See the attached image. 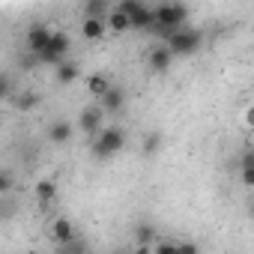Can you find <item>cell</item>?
<instances>
[{"mask_svg":"<svg viewBox=\"0 0 254 254\" xmlns=\"http://www.w3.org/2000/svg\"><path fill=\"white\" fill-rule=\"evenodd\" d=\"M186 21H189V6H183V3H162V6L153 9V30L150 33H156L162 42H168L177 30L186 27Z\"/></svg>","mask_w":254,"mask_h":254,"instance_id":"6da1fadb","label":"cell"},{"mask_svg":"<svg viewBox=\"0 0 254 254\" xmlns=\"http://www.w3.org/2000/svg\"><path fill=\"white\" fill-rule=\"evenodd\" d=\"M123 147H126V132L120 129V126H102L99 135H96L93 144H90V150H93L96 159H111V156H117Z\"/></svg>","mask_w":254,"mask_h":254,"instance_id":"7a4b0ae2","label":"cell"},{"mask_svg":"<svg viewBox=\"0 0 254 254\" xmlns=\"http://www.w3.org/2000/svg\"><path fill=\"white\" fill-rule=\"evenodd\" d=\"M200 42H203V33L186 24L183 30H177V33L165 42V48L171 51V57H191V54L200 48Z\"/></svg>","mask_w":254,"mask_h":254,"instance_id":"3957f363","label":"cell"},{"mask_svg":"<svg viewBox=\"0 0 254 254\" xmlns=\"http://www.w3.org/2000/svg\"><path fill=\"white\" fill-rule=\"evenodd\" d=\"M69 48H72V39H69V33H63V30H51L48 48H45V51H42L36 60H39V63H48V66H60V63L66 60Z\"/></svg>","mask_w":254,"mask_h":254,"instance_id":"277c9868","label":"cell"},{"mask_svg":"<svg viewBox=\"0 0 254 254\" xmlns=\"http://www.w3.org/2000/svg\"><path fill=\"white\" fill-rule=\"evenodd\" d=\"M102 120H105L102 108H99V105H87V108H81V114H78V129H81L84 135L96 138L99 129H102Z\"/></svg>","mask_w":254,"mask_h":254,"instance_id":"5b68a950","label":"cell"},{"mask_svg":"<svg viewBox=\"0 0 254 254\" xmlns=\"http://www.w3.org/2000/svg\"><path fill=\"white\" fill-rule=\"evenodd\" d=\"M48 39H51V27L48 24H33L27 30V51L33 57H39L45 48H48Z\"/></svg>","mask_w":254,"mask_h":254,"instance_id":"8992f818","label":"cell"},{"mask_svg":"<svg viewBox=\"0 0 254 254\" xmlns=\"http://www.w3.org/2000/svg\"><path fill=\"white\" fill-rule=\"evenodd\" d=\"M96 105L102 108V114H105V117H108V114L114 117V114H120V111H123V105H126V93H123L120 87H114V84H111V90H108L102 99H96Z\"/></svg>","mask_w":254,"mask_h":254,"instance_id":"52a82bcc","label":"cell"},{"mask_svg":"<svg viewBox=\"0 0 254 254\" xmlns=\"http://www.w3.org/2000/svg\"><path fill=\"white\" fill-rule=\"evenodd\" d=\"M72 132H75V126H72L69 120H54V123L48 126V141H51L54 147H63V144L72 141Z\"/></svg>","mask_w":254,"mask_h":254,"instance_id":"ba28073f","label":"cell"},{"mask_svg":"<svg viewBox=\"0 0 254 254\" xmlns=\"http://www.w3.org/2000/svg\"><path fill=\"white\" fill-rule=\"evenodd\" d=\"M147 63H150V69L153 72H168L171 69V63H174V57H171V51L165 48V45H156V48H150V54H147Z\"/></svg>","mask_w":254,"mask_h":254,"instance_id":"9c48e42d","label":"cell"},{"mask_svg":"<svg viewBox=\"0 0 254 254\" xmlns=\"http://www.w3.org/2000/svg\"><path fill=\"white\" fill-rule=\"evenodd\" d=\"M132 236H135L138 248H150L153 242H159V230H156L150 221H138V224L132 227Z\"/></svg>","mask_w":254,"mask_h":254,"instance_id":"30bf717a","label":"cell"},{"mask_svg":"<svg viewBox=\"0 0 254 254\" xmlns=\"http://www.w3.org/2000/svg\"><path fill=\"white\" fill-rule=\"evenodd\" d=\"M51 236H54V242L57 245H66V242H72L75 239V224L69 221V218H54V224H51Z\"/></svg>","mask_w":254,"mask_h":254,"instance_id":"8fae6325","label":"cell"},{"mask_svg":"<svg viewBox=\"0 0 254 254\" xmlns=\"http://www.w3.org/2000/svg\"><path fill=\"white\" fill-rule=\"evenodd\" d=\"M129 27H132V30H147V33H150V30H153V9H150L147 3H141V6L129 15Z\"/></svg>","mask_w":254,"mask_h":254,"instance_id":"7c38bea8","label":"cell"},{"mask_svg":"<svg viewBox=\"0 0 254 254\" xmlns=\"http://www.w3.org/2000/svg\"><path fill=\"white\" fill-rule=\"evenodd\" d=\"M105 30H111V33H126V30H132V27H129V18H126L120 9L111 6V12H108V18H105Z\"/></svg>","mask_w":254,"mask_h":254,"instance_id":"4fadbf2b","label":"cell"},{"mask_svg":"<svg viewBox=\"0 0 254 254\" xmlns=\"http://www.w3.org/2000/svg\"><path fill=\"white\" fill-rule=\"evenodd\" d=\"M33 194H36L39 203H51V200L57 197V183H54V180H39V183L33 186Z\"/></svg>","mask_w":254,"mask_h":254,"instance_id":"5bb4252c","label":"cell"},{"mask_svg":"<svg viewBox=\"0 0 254 254\" xmlns=\"http://www.w3.org/2000/svg\"><path fill=\"white\" fill-rule=\"evenodd\" d=\"M78 75H81V69H78V63H72V60H63V63L57 66V72H54L57 84H72Z\"/></svg>","mask_w":254,"mask_h":254,"instance_id":"9a60e30c","label":"cell"},{"mask_svg":"<svg viewBox=\"0 0 254 254\" xmlns=\"http://www.w3.org/2000/svg\"><path fill=\"white\" fill-rule=\"evenodd\" d=\"M108 90H111V78H108V75H90V78H87V93H90V96L102 99Z\"/></svg>","mask_w":254,"mask_h":254,"instance_id":"2e32d148","label":"cell"},{"mask_svg":"<svg viewBox=\"0 0 254 254\" xmlns=\"http://www.w3.org/2000/svg\"><path fill=\"white\" fill-rule=\"evenodd\" d=\"M111 12V3H105V0H93V3L84 6V18H93V21H105Z\"/></svg>","mask_w":254,"mask_h":254,"instance_id":"e0dca14e","label":"cell"},{"mask_svg":"<svg viewBox=\"0 0 254 254\" xmlns=\"http://www.w3.org/2000/svg\"><path fill=\"white\" fill-rule=\"evenodd\" d=\"M81 33H84V39H102L108 30H105V21H93V18H84V24H81Z\"/></svg>","mask_w":254,"mask_h":254,"instance_id":"ac0fdd59","label":"cell"},{"mask_svg":"<svg viewBox=\"0 0 254 254\" xmlns=\"http://www.w3.org/2000/svg\"><path fill=\"white\" fill-rule=\"evenodd\" d=\"M162 141H165V135H162V132H147V135H144V147H141V150H144L147 156H156V153L162 150Z\"/></svg>","mask_w":254,"mask_h":254,"instance_id":"d6986e66","label":"cell"},{"mask_svg":"<svg viewBox=\"0 0 254 254\" xmlns=\"http://www.w3.org/2000/svg\"><path fill=\"white\" fill-rule=\"evenodd\" d=\"M9 102H12L18 111H30V108L39 105V96H36V93H21V96H12Z\"/></svg>","mask_w":254,"mask_h":254,"instance_id":"ffe728a7","label":"cell"},{"mask_svg":"<svg viewBox=\"0 0 254 254\" xmlns=\"http://www.w3.org/2000/svg\"><path fill=\"white\" fill-rule=\"evenodd\" d=\"M15 96V84H12V78L6 75V72H0V102H6V99H12Z\"/></svg>","mask_w":254,"mask_h":254,"instance_id":"44dd1931","label":"cell"},{"mask_svg":"<svg viewBox=\"0 0 254 254\" xmlns=\"http://www.w3.org/2000/svg\"><path fill=\"white\" fill-rule=\"evenodd\" d=\"M57 254H87V245L75 236L72 242H66V245H57Z\"/></svg>","mask_w":254,"mask_h":254,"instance_id":"7402d4cb","label":"cell"},{"mask_svg":"<svg viewBox=\"0 0 254 254\" xmlns=\"http://www.w3.org/2000/svg\"><path fill=\"white\" fill-rule=\"evenodd\" d=\"M15 189V177L9 171H0V194H9Z\"/></svg>","mask_w":254,"mask_h":254,"instance_id":"603a6c76","label":"cell"},{"mask_svg":"<svg viewBox=\"0 0 254 254\" xmlns=\"http://www.w3.org/2000/svg\"><path fill=\"white\" fill-rule=\"evenodd\" d=\"M239 171H242V174L254 171V153H251V150H245V153H242V159H239Z\"/></svg>","mask_w":254,"mask_h":254,"instance_id":"cb8c5ba5","label":"cell"},{"mask_svg":"<svg viewBox=\"0 0 254 254\" xmlns=\"http://www.w3.org/2000/svg\"><path fill=\"white\" fill-rule=\"evenodd\" d=\"M153 254H177V242H156Z\"/></svg>","mask_w":254,"mask_h":254,"instance_id":"d4e9b609","label":"cell"},{"mask_svg":"<svg viewBox=\"0 0 254 254\" xmlns=\"http://www.w3.org/2000/svg\"><path fill=\"white\" fill-rule=\"evenodd\" d=\"M177 254H200V248L194 242H183V245H177Z\"/></svg>","mask_w":254,"mask_h":254,"instance_id":"484cf974","label":"cell"}]
</instances>
